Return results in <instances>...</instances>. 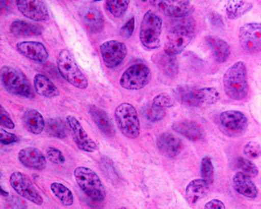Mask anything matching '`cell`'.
I'll return each mask as SVG.
<instances>
[{
	"mask_svg": "<svg viewBox=\"0 0 261 209\" xmlns=\"http://www.w3.org/2000/svg\"><path fill=\"white\" fill-rule=\"evenodd\" d=\"M58 71L68 83L80 89L88 87V79L79 68L75 58L68 49H62L57 58Z\"/></svg>",
	"mask_w": 261,
	"mask_h": 209,
	"instance_id": "8992f818",
	"label": "cell"
},
{
	"mask_svg": "<svg viewBox=\"0 0 261 209\" xmlns=\"http://www.w3.org/2000/svg\"><path fill=\"white\" fill-rule=\"evenodd\" d=\"M23 123L29 133L39 135L46 129L44 117L35 109H30L24 112L22 117Z\"/></svg>",
	"mask_w": 261,
	"mask_h": 209,
	"instance_id": "d4e9b609",
	"label": "cell"
},
{
	"mask_svg": "<svg viewBox=\"0 0 261 209\" xmlns=\"http://www.w3.org/2000/svg\"><path fill=\"white\" fill-rule=\"evenodd\" d=\"M34 89L36 94L46 98H55L60 95V91L52 81L42 74H37L35 76Z\"/></svg>",
	"mask_w": 261,
	"mask_h": 209,
	"instance_id": "4316f807",
	"label": "cell"
},
{
	"mask_svg": "<svg viewBox=\"0 0 261 209\" xmlns=\"http://www.w3.org/2000/svg\"><path fill=\"white\" fill-rule=\"evenodd\" d=\"M18 159L26 168L33 170L42 171L46 167V158L39 149L29 146L19 152Z\"/></svg>",
	"mask_w": 261,
	"mask_h": 209,
	"instance_id": "2e32d148",
	"label": "cell"
},
{
	"mask_svg": "<svg viewBox=\"0 0 261 209\" xmlns=\"http://www.w3.org/2000/svg\"><path fill=\"white\" fill-rule=\"evenodd\" d=\"M10 31L15 37L18 38L40 36L42 33V29L38 24L21 20L13 21L10 26Z\"/></svg>",
	"mask_w": 261,
	"mask_h": 209,
	"instance_id": "83f0119b",
	"label": "cell"
},
{
	"mask_svg": "<svg viewBox=\"0 0 261 209\" xmlns=\"http://www.w3.org/2000/svg\"><path fill=\"white\" fill-rule=\"evenodd\" d=\"M142 114L147 120L156 123L164 118L166 115V111L163 107H157L154 104H147L142 108Z\"/></svg>",
	"mask_w": 261,
	"mask_h": 209,
	"instance_id": "836d02e7",
	"label": "cell"
},
{
	"mask_svg": "<svg viewBox=\"0 0 261 209\" xmlns=\"http://www.w3.org/2000/svg\"><path fill=\"white\" fill-rule=\"evenodd\" d=\"M90 117L93 119V123L98 127L100 131L109 137H112L115 135V129L113 124L106 114L100 107L95 105H91L89 108Z\"/></svg>",
	"mask_w": 261,
	"mask_h": 209,
	"instance_id": "cb8c5ba5",
	"label": "cell"
},
{
	"mask_svg": "<svg viewBox=\"0 0 261 209\" xmlns=\"http://www.w3.org/2000/svg\"><path fill=\"white\" fill-rule=\"evenodd\" d=\"M211 18L213 25L217 26V27H218V26L224 25L222 19H221V16L218 15V14H213L212 15H211Z\"/></svg>",
	"mask_w": 261,
	"mask_h": 209,
	"instance_id": "f6af8a7d",
	"label": "cell"
},
{
	"mask_svg": "<svg viewBox=\"0 0 261 209\" xmlns=\"http://www.w3.org/2000/svg\"><path fill=\"white\" fill-rule=\"evenodd\" d=\"M232 183L234 191L240 195L250 199L257 197V187L249 175L241 172H237L233 177Z\"/></svg>",
	"mask_w": 261,
	"mask_h": 209,
	"instance_id": "7402d4cb",
	"label": "cell"
},
{
	"mask_svg": "<svg viewBox=\"0 0 261 209\" xmlns=\"http://www.w3.org/2000/svg\"><path fill=\"white\" fill-rule=\"evenodd\" d=\"M10 183L20 197L37 205L43 204V197L38 192L30 178L22 172H13L10 177Z\"/></svg>",
	"mask_w": 261,
	"mask_h": 209,
	"instance_id": "8fae6325",
	"label": "cell"
},
{
	"mask_svg": "<svg viewBox=\"0 0 261 209\" xmlns=\"http://www.w3.org/2000/svg\"><path fill=\"white\" fill-rule=\"evenodd\" d=\"M201 175L210 185L214 181V167L211 157H204L201 162Z\"/></svg>",
	"mask_w": 261,
	"mask_h": 209,
	"instance_id": "d590c367",
	"label": "cell"
},
{
	"mask_svg": "<svg viewBox=\"0 0 261 209\" xmlns=\"http://www.w3.org/2000/svg\"><path fill=\"white\" fill-rule=\"evenodd\" d=\"M46 131L49 136L58 139H64L68 136L66 124L62 119L49 118L46 123Z\"/></svg>",
	"mask_w": 261,
	"mask_h": 209,
	"instance_id": "4dcf8cb0",
	"label": "cell"
},
{
	"mask_svg": "<svg viewBox=\"0 0 261 209\" xmlns=\"http://www.w3.org/2000/svg\"><path fill=\"white\" fill-rule=\"evenodd\" d=\"M243 152L248 158L255 159L261 156V146L256 142L250 141L245 146Z\"/></svg>",
	"mask_w": 261,
	"mask_h": 209,
	"instance_id": "f35d334b",
	"label": "cell"
},
{
	"mask_svg": "<svg viewBox=\"0 0 261 209\" xmlns=\"http://www.w3.org/2000/svg\"><path fill=\"white\" fill-rule=\"evenodd\" d=\"M66 121L72 136L73 140L78 146L79 149L88 153L96 152L97 149V144L87 134L78 119L74 116L68 115Z\"/></svg>",
	"mask_w": 261,
	"mask_h": 209,
	"instance_id": "5bb4252c",
	"label": "cell"
},
{
	"mask_svg": "<svg viewBox=\"0 0 261 209\" xmlns=\"http://www.w3.org/2000/svg\"><path fill=\"white\" fill-rule=\"evenodd\" d=\"M154 62L159 68L170 78H174L178 74L179 67L176 56L167 53H158L154 56Z\"/></svg>",
	"mask_w": 261,
	"mask_h": 209,
	"instance_id": "f1b7e54d",
	"label": "cell"
},
{
	"mask_svg": "<svg viewBox=\"0 0 261 209\" xmlns=\"http://www.w3.org/2000/svg\"><path fill=\"white\" fill-rule=\"evenodd\" d=\"M239 42L247 53H257L261 50V23H248L240 27Z\"/></svg>",
	"mask_w": 261,
	"mask_h": 209,
	"instance_id": "4fadbf2b",
	"label": "cell"
},
{
	"mask_svg": "<svg viewBox=\"0 0 261 209\" xmlns=\"http://www.w3.org/2000/svg\"><path fill=\"white\" fill-rule=\"evenodd\" d=\"M172 129L176 133L185 136L187 139L192 141H199L203 139L204 129L202 126L193 121L176 122L172 125Z\"/></svg>",
	"mask_w": 261,
	"mask_h": 209,
	"instance_id": "44dd1931",
	"label": "cell"
},
{
	"mask_svg": "<svg viewBox=\"0 0 261 209\" xmlns=\"http://www.w3.org/2000/svg\"><path fill=\"white\" fill-rule=\"evenodd\" d=\"M195 37V23L190 16L175 18L174 26L169 33L164 52L176 56L186 49Z\"/></svg>",
	"mask_w": 261,
	"mask_h": 209,
	"instance_id": "6da1fadb",
	"label": "cell"
},
{
	"mask_svg": "<svg viewBox=\"0 0 261 209\" xmlns=\"http://www.w3.org/2000/svg\"><path fill=\"white\" fill-rule=\"evenodd\" d=\"M163 20L152 11H148L143 17L140 30V40L141 44L148 49H156L160 47Z\"/></svg>",
	"mask_w": 261,
	"mask_h": 209,
	"instance_id": "52a82bcc",
	"label": "cell"
},
{
	"mask_svg": "<svg viewBox=\"0 0 261 209\" xmlns=\"http://www.w3.org/2000/svg\"><path fill=\"white\" fill-rule=\"evenodd\" d=\"M205 42L211 47L216 62L220 64L227 62L231 54V47L224 39L217 36H208L205 37Z\"/></svg>",
	"mask_w": 261,
	"mask_h": 209,
	"instance_id": "603a6c76",
	"label": "cell"
},
{
	"mask_svg": "<svg viewBox=\"0 0 261 209\" xmlns=\"http://www.w3.org/2000/svg\"><path fill=\"white\" fill-rule=\"evenodd\" d=\"M9 209H26L27 208V204L25 201H23L19 197L16 196H12L7 201Z\"/></svg>",
	"mask_w": 261,
	"mask_h": 209,
	"instance_id": "7bdbcfd3",
	"label": "cell"
},
{
	"mask_svg": "<svg viewBox=\"0 0 261 209\" xmlns=\"http://www.w3.org/2000/svg\"><path fill=\"white\" fill-rule=\"evenodd\" d=\"M106 7L110 14L116 18H120L128 10L129 1L127 0H108Z\"/></svg>",
	"mask_w": 261,
	"mask_h": 209,
	"instance_id": "d6a6232c",
	"label": "cell"
},
{
	"mask_svg": "<svg viewBox=\"0 0 261 209\" xmlns=\"http://www.w3.org/2000/svg\"><path fill=\"white\" fill-rule=\"evenodd\" d=\"M3 86L10 94L26 99H34L35 91L27 77L20 70L4 66L0 72Z\"/></svg>",
	"mask_w": 261,
	"mask_h": 209,
	"instance_id": "277c9868",
	"label": "cell"
},
{
	"mask_svg": "<svg viewBox=\"0 0 261 209\" xmlns=\"http://www.w3.org/2000/svg\"><path fill=\"white\" fill-rule=\"evenodd\" d=\"M100 52L105 65L109 68H115L126 58L127 48L122 42L109 40L100 45Z\"/></svg>",
	"mask_w": 261,
	"mask_h": 209,
	"instance_id": "7c38bea8",
	"label": "cell"
},
{
	"mask_svg": "<svg viewBox=\"0 0 261 209\" xmlns=\"http://www.w3.org/2000/svg\"><path fill=\"white\" fill-rule=\"evenodd\" d=\"M234 165L241 172L249 175V177H256L259 172L257 167L253 162L243 157L236 158Z\"/></svg>",
	"mask_w": 261,
	"mask_h": 209,
	"instance_id": "e575fe53",
	"label": "cell"
},
{
	"mask_svg": "<svg viewBox=\"0 0 261 209\" xmlns=\"http://www.w3.org/2000/svg\"><path fill=\"white\" fill-rule=\"evenodd\" d=\"M74 176L80 188L89 198L96 202H102L106 197V187L100 177L94 171L87 167H77Z\"/></svg>",
	"mask_w": 261,
	"mask_h": 209,
	"instance_id": "5b68a950",
	"label": "cell"
},
{
	"mask_svg": "<svg viewBox=\"0 0 261 209\" xmlns=\"http://www.w3.org/2000/svg\"><path fill=\"white\" fill-rule=\"evenodd\" d=\"M134 27H135V18L131 17L129 21H126V24L121 27L119 34L124 39H129L134 33Z\"/></svg>",
	"mask_w": 261,
	"mask_h": 209,
	"instance_id": "ab89813d",
	"label": "cell"
},
{
	"mask_svg": "<svg viewBox=\"0 0 261 209\" xmlns=\"http://www.w3.org/2000/svg\"><path fill=\"white\" fill-rule=\"evenodd\" d=\"M151 71L144 64H137L128 68L121 76V86L127 91H139L151 80Z\"/></svg>",
	"mask_w": 261,
	"mask_h": 209,
	"instance_id": "9c48e42d",
	"label": "cell"
},
{
	"mask_svg": "<svg viewBox=\"0 0 261 209\" xmlns=\"http://www.w3.org/2000/svg\"><path fill=\"white\" fill-rule=\"evenodd\" d=\"M154 4L166 15L173 19L189 16L193 11V6L189 1H157Z\"/></svg>",
	"mask_w": 261,
	"mask_h": 209,
	"instance_id": "d6986e66",
	"label": "cell"
},
{
	"mask_svg": "<svg viewBox=\"0 0 261 209\" xmlns=\"http://www.w3.org/2000/svg\"><path fill=\"white\" fill-rule=\"evenodd\" d=\"M210 191V184L202 178H195L191 181L185 190L186 198L191 204H196L206 196Z\"/></svg>",
	"mask_w": 261,
	"mask_h": 209,
	"instance_id": "484cf974",
	"label": "cell"
},
{
	"mask_svg": "<svg viewBox=\"0 0 261 209\" xmlns=\"http://www.w3.org/2000/svg\"><path fill=\"white\" fill-rule=\"evenodd\" d=\"M18 11L22 15L33 21H46L49 19V11L46 4L38 0H18L16 1Z\"/></svg>",
	"mask_w": 261,
	"mask_h": 209,
	"instance_id": "9a60e30c",
	"label": "cell"
},
{
	"mask_svg": "<svg viewBox=\"0 0 261 209\" xmlns=\"http://www.w3.org/2000/svg\"><path fill=\"white\" fill-rule=\"evenodd\" d=\"M0 124L4 128L9 129H14L15 128L14 122L12 121V119L10 118L8 112L6 111L3 106L0 107Z\"/></svg>",
	"mask_w": 261,
	"mask_h": 209,
	"instance_id": "60d3db41",
	"label": "cell"
},
{
	"mask_svg": "<svg viewBox=\"0 0 261 209\" xmlns=\"http://www.w3.org/2000/svg\"><path fill=\"white\" fill-rule=\"evenodd\" d=\"M204 209H226V206L221 200L213 199L205 204Z\"/></svg>",
	"mask_w": 261,
	"mask_h": 209,
	"instance_id": "ee69618b",
	"label": "cell"
},
{
	"mask_svg": "<svg viewBox=\"0 0 261 209\" xmlns=\"http://www.w3.org/2000/svg\"><path fill=\"white\" fill-rule=\"evenodd\" d=\"M16 47L19 53L38 63H44L49 57V53L46 46L39 42H21L17 43Z\"/></svg>",
	"mask_w": 261,
	"mask_h": 209,
	"instance_id": "e0dca14e",
	"label": "cell"
},
{
	"mask_svg": "<svg viewBox=\"0 0 261 209\" xmlns=\"http://www.w3.org/2000/svg\"><path fill=\"white\" fill-rule=\"evenodd\" d=\"M175 94L181 104L189 107H207L217 104L221 99V94L214 87L196 89L188 85H182L176 88Z\"/></svg>",
	"mask_w": 261,
	"mask_h": 209,
	"instance_id": "3957f363",
	"label": "cell"
},
{
	"mask_svg": "<svg viewBox=\"0 0 261 209\" xmlns=\"http://www.w3.org/2000/svg\"><path fill=\"white\" fill-rule=\"evenodd\" d=\"M152 104L157 106V107L166 108V107H173L174 102H173L171 96L169 95L168 94H166V93H162V94H158L153 99Z\"/></svg>",
	"mask_w": 261,
	"mask_h": 209,
	"instance_id": "8d00e7d4",
	"label": "cell"
},
{
	"mask_svg": "<svg viewBox=\"0 0 261 209\" xmlns=\"http://www.w3.org/2000/svg\"><path fill=\"white\" fill-rule=\"evenodd\" d=\"M219 119L222 131L231 137L242 136L246 131L249 125L246 114L236 110L224 111Z\"/></svg>",
	"mask_w": 261,
	"mask_h": 209,
	"instance_id": "30bf717a",
	"label": "cell"
},
{
	"mask_svg": "<svg viewBox=\"0 0 261 209\" xmlns=\"http://www.w3.org/2000/svg\"><path fill=\"white\" fill-rule=\"evenodd\" d=\"M156 144L162 155L170 158L178 156L183 147L181 139L170 133L160 135L157 139Z\"/></svg>",
	"mask_w": 261,
	"mask_h": 209,
	"instance_id": "ac0fdd59",
	"label": "cell"
},
{
	"mask_svg": "<svg viewBox=\"0 0 261 209\" xmlns=\"http://www.w3.org/2000/svg\"><path fill=\"white\" fill-rule=\"evenodd\" d=\"M46 158L49 162L57 165L65 162V158L62 152L55 147H48L46 149Z\"/></svg>",
	"mask_w": 261,
	"mask_h": 209,
	"instance_id": "74e56055",
	"label": "cell"
},
{
	"mask_svg": "<svg viewBox=\"0 0 261 209\" xmlns=\"http://www.w3.org/2000/svg\"><path fill=\"white\" fill-rule=\"evenodd\" d=\"M115 118L119 130L128 139H137L139 136L141 124L137 110L132 104L123 103L118 106Z\"/></svg>",
	"mask_w": 261,
	"mask_h": 209,
	"instance_id": "ba28073f",
	"label": "cell"
},
{
	"mask_svg": "<svg viewBox=\"0 0 261 209\" xmlns=\"http://www.w3.org/2000/svg\"><path fill=\"white\" fill-rule=\"evenodd\" d=\"M253 7L252 3L246 1H227L225 5L226 14L229 19L234 20L247 14Z\"/></svg>",
	"mask_w": 261,
	"mask_h": 209,
	"instance_id": "f546056e",
	"label": "cell"
},
{
	"mask_svg": "<svg viewBox=\"0 0 261 209\" xmlns=\"http://www.w3.org/2000/svg\"><path fill=\"white\" fill-rule=\"evenodd\" d=\"M19 141L18 137L13 133H9L4 129L0 130V142L4 145L11 144L17 143Z\"/></svg>",
	"mask_w": 261,
	"mask_h": 209,
	"instance_id": "b9f144b4",
	"label": "cell"
},
{
	"mask_svg": "<svg viewBox=\"0 0 261 209\" xmlns=\"http://www.w3.org/2000/svg\"><path fill=\"white\" fill-rule=\"evenodd\" d=\"M224 91L229 98L243 101L249 94L247 68L243 62H236L224 73Z\"/></svg>",
	"mask_w": 261,
	"mask_h": 209,
	"instance_id": "7a4b0ae2",
	"label": "cell"
},
{
	"mask_svg": "<svg viewBox=\"0 0 261 209\" xmlns=\"http://www.w3.org/2000/svg\"><path fill=\"white\" fill-rule=\"evenodd\" d=\"M80 16L90 33H98L103 28V17L100 10L94 6H85L80 11Z\"/></svg>",
	"mask_w": 261,
	"mask_h": 209,
	"instance_id": "ffe728a7",
	"label": "cell"
},
{
	"mask_svg": "<svg viewBox=\"0 0 261 209\" xmlns=\"http://www.w3.org/2000/svg\"><path fill=\"white\" fill-rule=\"evenodd\" d=\"M119 209H129V208H127V207H120V208H119Z\"/></svg>",
	"mask_w": 261,
	"mask_h": 209,
	"instance_id": "7dc6e473",
	"label": "cell"
},
{
	"mask_svg": "<svg viewBox=\"0 0 261 209\" xmlns=\"http://www.w3.org/2000/svg\"><path fill=\"white\" fill-rule=\"evenodd\" d=\"M50 190L54 195L61 201V204L66 207L71 206L74 203V196L69 189L60 183L51 184Z\"/></svg>",
	"mask_w": 261,
	"mask_h": 209,
	"instance_id": "1f68e13d",
	"label": "cell"
},
{
	"mask_svg": "<svg viewBox=\"0 0 261 209\" xmlns=\"http://www.w3.org/2000/svg\"><path fill=\"white\" fill-rule=\"evenodd\" d=\"M1 194H2V195H4V194H6V196H7H7H8V193H6L5 191H4V190H3V189H1Z\"/></svg>",
	"mask_w": 261,
	"mask_h": 209,
	"instance_id": "bcb514c9",
	"label": "cell"
}]
</instances>
